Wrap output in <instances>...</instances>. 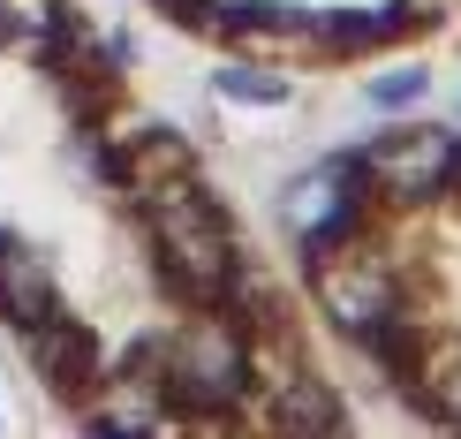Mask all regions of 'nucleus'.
<instances>
[{
	"label": "nucleus",
	"mask_w": 461,
	"mask_h": 439,
	"mask_svg": "<svg viewBox=\"0 0 461 439\" xmlns=\"http://www.w3.org/2000/svg\"><path fill=\"white\" fill-rule=\"evenodd\" d=\"M287 280L340 379L424 432H461V129H378L311 175Z\"/></svg>",
	"instance_id": "obj_2"
},
{
	"label": "nucleus",
	"mask_w": 461,
	"mask_h": 439,
	"mask_svg": "<svg viewBox=\"0 0 461 439\" xmlns=\"http://www.w3.org/2000/svg\"><path fill=\"white\" fill-rule=\"evenodd\" d=\"M0 371L46 432H348L287 265L84 0H0Z\"/></svg>",
	"instance_id": "obj_1"
},
{
	"label": "nucleus",
	"mask_w": 461,
	"mask_h": 439,
	"mask_svg": "<svg viewBox=\"0 0 461 439\" xmlns=\"http://www.w3.org/2000/svg\"><path fill=\"white\" fill-rule=\"evenodd\" d=\"M175 38L273 76H348L424 53L461 23V0H144Z\"/></svg>",
	"instance_id": "obj_3"
}]
</instances>
